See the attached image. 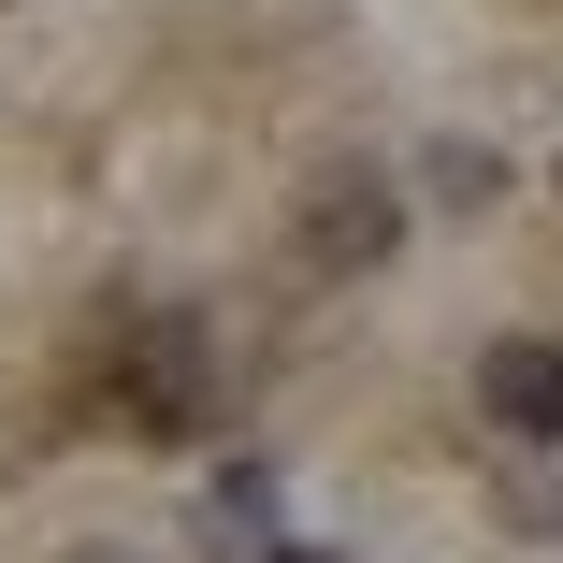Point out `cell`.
<instances>
[{
    "instance_id": "1",
    "label": "cell",
    "mask_w": 563,
    "mask_h": 563,
    "mask_svg": "<svg viewBox=\"0 0 563 563\" xmlns=\"http://www.w3.org/2000/svg\"><path fill=\"white\" fill-rule=\"evenodd\" d=\"M117 405H131L145 433H202L217 405H232V347H217V318H188V303L131 318V347H117Z\"/></svg>"
},
{
    "instance_id": "4",
    "label": "cell",
    "mask_w": 563,
    "mask_h": 563,
    "mask_svg": "<svg viewBox=\"0 0 563 563\" xmlns=\"http://www.w3.org/2000/svg\"><path fill=\"white\" fill-rule=\"evenodd\" d=\"M275 563H318V549H275Z\"/></svg>"
},
{
    "instance_id": "3",
    "label": "cell",
    "mask_w": 563,
    "mask_h": 563,
    "mask_svg": "<svg viewBox=\"0 0 563 563\" xmlns=\"http://www.w3.org/2000/svg\"><path fill=\"white\" fill-rule=\"evenodd\" d=\"M477 405H492L506 433L563 448V347H549V332H492V347H477Z\"/></svg>"
},
{
    "instance_id": "2",
    "label": "cell",
    "mask_w": 563,
    "mask_h": 563,
    "mask_svg": "<svg viewBox=\"0 0 563 563\" xmlns=\"http://www.w3.org/2000/svg\"><path fill=\"white\" fill-rule=\"evenodd\" d=\"M390 232H405V188H390L376 159H332V174L289 202V261H303V275H376Z\"/></svg>"
}]
</instances>
